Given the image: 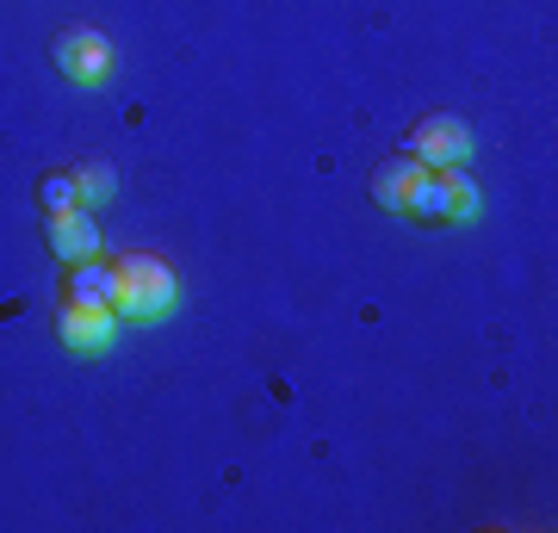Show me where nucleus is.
<instances>
[{"label":"nucleus","mask_w":558,"mask_h":533,"mask_svg":"<svg viewBox=\"0 0 558 533\" xmlns=\"http://www.w3.org/2000/svg\"><path fill=\"white\" fill-rule=\"evenodd\" d=\"M478 186L465 168H422L416 186H410V205H403V218L416 223H472L478 218Z\"/></svg>","instance_id":"nucleus-1"},{"label":"nucleus","mask_w":558,"mask_h":533,"mask_svg":"<svg viewBox=\"0 0 558 533\" xmlns=\"http://www.w3.org/2000/svg\"><path fill=\"white\" fill-rule=\"evenodd\" d=\"M174 274H168V261L156 255H124L119 261V323H161V316H174Z\"/></svg>","instance_id":"nucleus-2"},{"label":"nucleus","mask_w":558,"mask_h":533,"mask_svg":"<svg viewBox=\"0 0 558 533\" xmlns=\"http://www.w3.org/2000/svg\"><path fill=\"white\" fill-rule=\"evenodd\" d=\"M50 57H57V69L75 87H106L112 81V38L106 32H94V25H69V32H57V44H50Z\"/></svg>","instance_id":"nucleus-3"},{"label":"nucleus","mask_w":558,"mask_h":533,"mask_svg":"<svg viewBox=\"0 0 558 533\" xmlns=\"http://www.w3.org/2000/svg\"><path fill=\"white\" fill-rule=\"evenodd\" d=\"M403 149H410L422 168H465V161H472V131H465V119H453V112H428V119L410 131Z\"/></svg>","instance_id":"nucleus-4"},{"label":"nucleus","mask_w":558,"mask_h":533,"mask_svg":"<svg viewBox=\"0 0 558 533\" xmlns=\"http://www.w3.org/2000/svg\"><path fill=\"white\" fill-rule=\"evenodd\" d=\"M57 336L69 354H112V341H119V311H94V304H62L57 311Z\"/></svg>","instance_id":"nucleus-5"},{"label":"nucleus","mask_w":558,"mask_h":533,"mask_svg":"<svg viewBox=\"0 0 558 533\" xmlns=\"http://www.w3.org/2000/svg\"><path fill=\"white\" fill-rule=\"evenodd\" d=\"M44 242H50V255L57 261H94L106 249L100 242V211L94 205H75V211H62V218H44Z\"/></svg>","instance_id":"nucleus-6"},{"label":"nucleus","mask_w":558,"mask_h":533,"mask_svg":"<svg viewBox=\"0 0 558 533\" xmlns=\"http://www.w3.org/2000/svg\"><path fill=\"white\" fill-rule=\"evenodd\" d=\"M69 298L75 304H94V311H119V261H75L69 267Z\"/></svg>","instance_id":"nucleus-7"},{"label":"nucleus","mask_w":558,"mask_h":533,"mask_svg":"<svg viewBox=\"0 0 558 533\" xmlns=\"http://www.w3.org/2000/svg\"><path fill=\"white\" fill-rule=\"evenodd\" d=\"M416 174H422V161L403 149V156H391V161H379V174H373V205L379 211H403L410 205V186H416Z\"/></svg>","instance_id":"nucleus-8"},{"label":"nucleus","mask_w":558,"mask_h":533,"mask_svg":"<svg viewBox=\"0 0 558 533\" xmlns=\"http://www.w3.org/2000/svg\"><path fill=\"white\" fill-rule=\"evenodd\" d=\"M75 193H81V205L100 211L106 198H119V168H112V161H87V168H75Z\"/></svg>","instance_id":"nucleus-9"},{"label":"nucleus","mask_w":558,"mask_h":533,"mask_svg":"<svg viewBox=\"0 0 558 533\" xmlns=\"http://www.w3.org/2000/svg\"><path fill=\"white\" fill-rule=\"evenodd\" d=\"M38 205H44V218H62V211H75V205H81L75 174H44V180H38Z\"/></svg>","instance_id":"nucleus-10"}]
</instances>
